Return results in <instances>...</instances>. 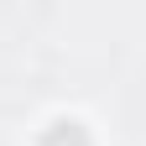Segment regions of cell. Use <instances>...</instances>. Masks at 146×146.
I'll return each mask as SVG.
<instances>
[{"mask_svg": "<svg viewBox=\"0 0 146 146\" xmlns=\"http://www.w3.org/2000/svg\"><path fill=\"white\" fill-rule=\"evenodd\" d=\"M36 146H89V131H84L78 120H58V125H47V131H42Z\"/></svg>", "mask_w": 146, "mask_h": 146, "instance_id": "obj_1", "label": "cell"}]
</instances>
